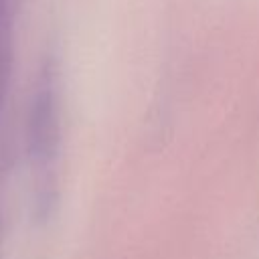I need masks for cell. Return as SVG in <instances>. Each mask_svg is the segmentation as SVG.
Returning a JSON list of instances; mask_svg holds the SVG:
<instances>
[{
  "label": "cell",
  "instance_id": "1",
  "mask_svg": "<svg viewBox=\"0 0 259 259\" xmlns=\"http://www.w3.org/2000/svg\"><path fill=\"white\" fill-rule=\"evenodd\" d=\"M53 75H45L38 87L32 117H30V146L38 160H51L59 144V99Z\"/></svg>",
  "mask_w": 259,
  "mask_h": 259
},
{
  "label": "cell",
  "instance_id": "2",
  "mask_svg": "<svg viewBox=\"0 0 259 259\" xmlns=\"http://www.w3.org/2000/svg\"><path fill=\"white\" fill-rule=\"evenodd\" d=\"M10 59H12V51H10V20L8 18H0V103L6 91V83L10 77Z\"/></svg>",
  "mask_w": 259,
  "mask_h": 259
},
{
  "label": "cell",
  "instance_id": "3",
  "mask_svg": "<svg viewBox=\"0 0 259 259\" xmlns=\"http://www.w3.org/2000/svg\"><path fill=\"white\" fill-rule=\"evenodd\" d=\"M16 0H0V16H10Z\"/></svg>",
  "mask_w": 259,
  "mask_h": 259
}]
</instances>
